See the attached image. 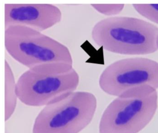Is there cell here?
<instances>
[{"mask_svg": "<svg viewBox=\"0 0 158 133\" xmlns=\"http://www.w3.org/2000/svg\"><path fill=\"white\" fill-rule=\"evenodd\" d=\"M96 44L108 51L146 55L158 50V27L136 18L114 16L95 24L91 31Z\"/></svg>", "mask_w": 158, "mask_h": 133, "instance_id": "cell-1", "label": "cell"}, {"mask_svg": "<svg viewBox=\"0 0 158 133\" xmlns=\"http://www.w3.org/2000/svg\"><path fill=\"white\" fill-rule=\"evenodd\" d=\"M80 78L73 64H43L29 68L16 81L18 99L27 106H46L76 91Z\"/></svg>", "mask_w": 158, "mask_h": 133, "instance_id": "cell-2", "label": "cell"}, {"mask_svg": "<svg viewBox=\"0 0 158 133\" xmlns=\"http://www.w3.org/2000/svg\"><path fill=\"white\" fill-rule=\"evenodd\" d=\"M157 90H130L116 97L102 113L99 133H138L153 119L158 109Z\"/></svg>", "mask_w": 158, "mask_h": 133, "instance_id": "cell-3", "label": "cell"}, {"mask_svg": "<svg viewBox=\"0 0 158 133\" xmlns=\"http://www.w3.org/2000/svg\"><path fill=\"white\" fill-rule=\"evenodd\" d=\"M97 108L93 93L74 91L44 106L35 119L32 133H79L91 123Z\"/></svg>", "mask_w": 158, "mask_h": 133, "instance_id": "cell-4", "label": "cell"}, {"mask_svg": "<svg viewBox=\"0 0 158 133\" xmlns=\"http://www.w3.org/2000/svg\"><path fill=\"white\" fill-rule=\"evenodd\" d=\"M4 43L10 55L28 68L48 63L73 64L72 54L66 46L31 28L22 26L6 28Z\"/></svg>", "mask_w": 158, "mask_h": 133, "instance_id": "cell-5", "label": "cell"}, {"mask_svg": "<svg viewBox=\"0 0 158 133\" xmlns=\"http://www.w3.org/2000/svg\"><path fill=\"white\" fill-rule=\"evenodd\" d=\"M99 85L102 91L118 97L140 87L158 89V62L144 57L126 58L108 66L102 73Z\"/></svg>", "mask_w": 158, "mask_h": 133, "instance_id": "cell-6", "label": "cell"}, {"mask_svg": "<svg viewBox=\"0 0 158 133\" xmlns=\"http://www.w3.org/2000/svg\"><path fill=\"white\" fill-rule=\"evenodd\" d=\"M62 14L60 8L49 4H5V28L22 26L41 31L60 23Z\"/></svg>", "mask_w": 158, "mask_h": 133, "instance_id": "cell-7", "label": "cell"}, {"mask_svg": "<svg viewBox=\"0 0 158 133\" xmlns=\"http://www.w3.org/2000/svg\"><path fill=\"white\" fill-rule=\"evenodd\" d=\"M18 99L16 82L10 64L5 61V120L7 121L15 111Z\"/></svg>", "mask_w": 158, "mask_h": 133, "instance_id": "cell-8", "label": "cell"}, {"mask_svg": "<svg viewBox=\"0 0 158 133\" xmlns=\"http://www.w3.org/2000/svg\"><path fill=\"white\" fill-rule=\"evenodd\" d=\"M132 6L143 17L158 25V4H133Z\"/></svg>", "mask_w": 158, "mask_h": 133, "instance_id": "cell-9", "label": "cell"}, {"mask_svg": "<svg viewBox=\"0 0 158 133\" xmlns=\"http://www.w3.org/2000/svg\"><path fill=\"white\" fill-rule=\"evenodd\" d=\"M90 5L100 14L110 17L119 14L125 7L124 4H91Z\"/></svg>", "mask_w": 158, "mask_h": 133, "instance_id": "cell-10", "label": "cell"}]
</instances>
